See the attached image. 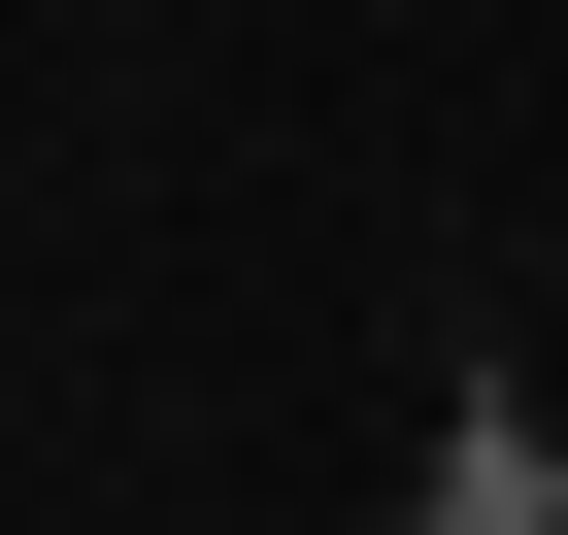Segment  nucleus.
<instances>
[{
    "label": "nucleus",
    "mask_w": 568,
    "mask_h": 535,
    "mask_svg": "<svg viewBox=\"0 0 568 535\" xmlns=\"http://www.w3.org/2000/svg\"><path fill=\"white\" fill-rule=\"evenodd\" d=\"M402 535H568V402H468V435L402 468Z\"/></svg>",
    "instance_id": "nucleus-1"
}]
</instances>
